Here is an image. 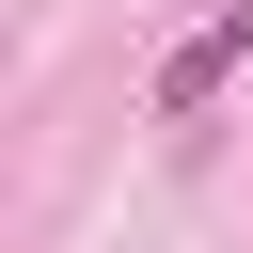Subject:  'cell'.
I'll use <instances>...</instances> for the list:
<instances>
[{
	"label": "cell",
	"mask_w": 253,
	"mask_h": 253,
	"mask_svg": "<svg viewBox=\"0 0 253 253\" xmlns=\"http://www.w3.org/2000/svg\"><path fill=\"white\" fill-rule=\"evenodd\" d=\"M237 63H253V0H221V16H206V32H190V47H174V63H158V111H174V126H190V111H206V95H221V79H237Z\"/></svg>",
	"instance_id": "obj_1"
}]
</instances>
